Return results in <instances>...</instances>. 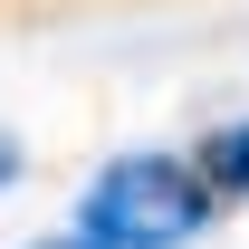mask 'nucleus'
<instances>
[{
  "instance_id": "1",
  "label": "nucleus",
  "mask_w": 249,
  "mask_h": 249,
  "mask_svg": "<svg viewBox=\"0 0 249 249\" xmlns=\"http://www.w3.org/2000/svg\"><path fill=\"white\" fill-rule=\"evenodd\" d=\"M211 211H220V192L182 154H115L77 192V230L106 249H182L211 230Z\"/></svg>"
},
{
  "instance_id": "2",
  "label": "nucleus",
  "mask_w": 249,
  "mask_h": 249,
  "mask_svg": "<svg viewBox=\"0 0 249 249\" xmlns=\"http://www.w3.org/2000/svg\"><path fill=\"white\" fill-rule=\"evenodd\" d=\"M192 163H201V182H211L220 201H249V124H220Z\"/></svg>"
},
{
  "instance_id": "3",
  "label": "nucleus",
  "mask_w": 249,
  "mask_h": 249,
  "mask_svg": "<svg viewBox=\"0 0 249 249\" xmlns=\"http://www.w3.org/2000/svg\"><path fill=\"white\" fill-rule=\"evenodd\" d=\"M38 249H106V240H87V230H67V240H38Z\"/></svg>"
},
{
  "instance_id": "4",
  "label": "nucleus",
  "mask_w": 249,
  "mask_h": 249,
  "mask_svg": "<svg viewBox=\"0 0 249 249\" xmlns=\"http://www.w3.org/2000/svg\"><path fill=\"white\" fill-rule=\"evenodd\" d=\"M10 173H19V144H10V134H0V182H10Z\"/></svg>"
}]
</instances>
